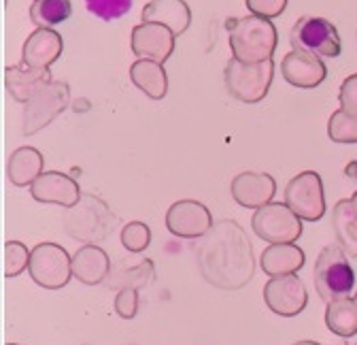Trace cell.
Here are the masks:
<instances>
[{"instance_id":"1","label":"cell","mask_w":357,"mask_h":345,"mask_svg":"<svg viewBox=\"0 0 357 345\" xmlns=\"http://www.w3.org/2000/svg\"><path fill=\"white\" fill-rule=\"evenodd\" d=\"M196 263L206 284L236 292L255 275V254L245 228L234 220H219L196 245Z\"/></svg>"},{"instance_id":"2","label":"cell","mask_w":357,"mask_h":345,"mask_svg":"<svg viewBox=\"0 0 357 345\" xmlns=\"http://www.w3.org/2000/svg\"><path fill=\"white\" fill-rule=\"evenodd\" d=\"M226 28L230 34V50L236 60L247 64L273 60L279 45V32L271 20L259 15L232 17Z\"/></svg>"},{"instance_id":"3","label":"cell","mask_w":357,"mask_h":345,"mask_svg":"<svg viewBox=\"0 0 357 345\" xmlns=\"http://www.w3.org/2000/svg\"><path fill=\"white\" fill-rule=\"evenodd\" d=\"M64 233L79 243H96L107 239L115 228L111 207L96 194H81L79 203L68 207L62 215Z\"/></svg>"},{"instance_id":"4","label":"cell","mask_w":357,"mask_h":345,"mask_svg":"<svg viewBox=\"0 0 357 345\" xmlns=\"http://www.w3.org/2000/svg\"><path fill=\"white\" fill-rule=\"evenodd\" d=\"M312 275L315 290L326 303L349 296L355 286V271L349 263V254L340 245H328L319 251Z\"/></svg>"},{"instance_id":"5","label":"cell","mask_w":357,"mask_h":345,"mask_svg":"<svg viewBox=\"0 0 357 345\" xmlns=\"http://www.w3.org/2000/svg\"><path fill=\"white\" fill-rule=\"evenodd\" d=\"M223 79H226L228 92L247 105H255L261 98H266L268 90H271L273 79H275V62H255L247 64L236 58H232L223 71Z\"/></svg>"},{"instance_id":"6","label":"cell","mask_w":357,"mask_h":345,"mask_svg":"<svg viewBox=\"0 0 357 345\" xmlns=\"http://www.w3.org/2000/svg\"><path fill=\"white\" fill-rule=\"evenodd\" d=\"M28 273L32 281L45 290L64 288L73 275V258L58 243H38L30 251Z\"/></svg>"},{"instance_id":"7","label":"cell","mask_w":357,"mask_h":345,"mask_svg":"<svg viewBox=\"0 0 357 345\" xmlns=\"http://www.w3.org/2000/svg\"><path fill=\"white\" fill-rule=\"evenodd\" d=\"M289 43L294 50L319 58H338L342 52L340 34L326 17H300L289 32Z\"/></svg>"},{"instance_id":"8","label":"cell","mask_w":357,"mask_h":345,"mask_svg":"<svg viewBox=\"0 0 357 345\" xmlns=\"http://www.w3.org/2000/svg\"><path fill=\"white\" fill-rule=\"evenodd\" d=\"M70 103V88L64 81H50L40 92H36L24 109V126L22 133L26 137L36 135L47 128Z\"/></svg>"},{"instance_id":"9","label":"cell","mask_w":357,"mask_h":345,"mask_svg":"<svg viewBox=\"0 0 357 345\" xmlns=\"http://www.w3.org/2000/svg\"><path fill=\"white\" fill-rule=\"evenodd\" d=\"M251 226L266 243H294L302 235V220L287 207V203H268L255 209Z\"/></svg>"},{"instance_id":"10","label":"cell","mask_w":357,"mask_h":345,"mask_svg":"<svg viewBox=\"0 0 357 345\" xmlns=\"http://www.w3.org/2000/svg\"><path fill=\"white\" fill-rule=\"evenodd\" d=\"M285 203L300 220L317 222L326 213V192L319 172L302 170L287 184Z\"/></svg>"},{"instance_id":"11","label":"cell","mask_w":357,"mask_h":345,"mask_svg":"<svg viewBox=\"0 0 357 345\" xmlns=\"http://www.w3.org/2000/svg\"><path fill=\"white\" fill-rule=\"evenodd\" d=\"M264 300L273 314L283 318H294L306 309L308 292L304 281L296 273L281 275V277H271V281L264 286Z\"/></svg>"},{"instance_id":"12","label":"cell","mask_w":357,"mask_h":345,"mask_svg":"<svg viewBox=\"0 0 357 345\" xmlns=\"http://www.w3.org/2000/svg\"><path fill=\"white\" fill-rule=\"evenodd\" d=\"M166 228L181 239H202L213 228V215L198 200H176L166 211Z\"/></svg>"},{"instance_id":"13","label":"cell","mask_w":357,"mask_h":345,"mask_svg":"<svg viewBox=\"0 0 357 345\" xmlns=\"http://www.w3.org/2000/svg\"><path fill=\"white\" fill-rule=\"evenodd\" d=\"M174 38L176 36L170 28H166L162 24L143 22L132 28L130 45H132V52L139 58L164 64L174 54Z\"/></svg>"},{"instance_id":"14","label":"cell","mask_w":357,"mask_h":345,"mask_svg":"<svg viewBox=\"0 0 357 345\" xmlns=\"http://www.w3.org/2000/svg\"><path fill=\"white\" fill-rule=\"evenodd\" d=\"M281 73L285 81L300 90H312L321 85L328 77V66L315 54L294 50L281 62Z\"/></svg>"},{"instance_id":"15","label":"cell","mask_w":357,"mask_h":345,"mask_svg":"<svg viewBox=\"0 0 357 345\" xmlns=\"http://www.w3.org/2000/svg\"><path fill=\"white\" fill-rule=\"evenodd\" d=\"M30 194L34 200L45 205H60V207H73L81 198V190L77 182L60 170H50L30 186Z\"/></svg>"},{"instance_id":"16","label":"cell","mask_w":357,"mask_h":345,"mask_svg":"<svg viewBox=\"0 0 357 345\" xmlns=\"http://www.w3.org/2000/svg\"><path fill=\"white\" fill-rule=\"evenodd\" d=\"M277 194V182L268 172L245 170L232 179V196L245 209H259L273 203Z\"/></svg>"},{"instance_id":"17","label":"cell","mask_w":357,"mask_h":345,"mask_svg":"<svg viewBox=\"0 0 357 345\" xmlns=\"http://www.w3.org/2000/svg\"><path fill=\"white\" fill-rule=\"evenodd\" d=\"M62 36L54 28H36L24 43L22 62L32 68H50L62 54Z\"/></svg>"},{"instance_id":"18","label":"cell","mask_w":357,"mask_h":345,"mask_svg":"<svg viewBox=\"0 0 357 345\" xmlns=\"http://www.w3.org/2000/svg\"><path fill=\"white\" fill-rule=\"evenodd\" d=\"M111 273V258L109 254L89 243L83 245L75 256H73V275L85 286H98L102 284Z\"/></svg>"},{"instance_id":"19","label":"cell","mask_w":357,"mask_h":345,"mask_svg":"<svg viewBox=\"0 0 357 345\" xmlns=\"http://www.w3.org/2000/svg\"><path fill=\"white\" fill-rule=\"evenodd\" d=\"M50 81H54L50 68H32V66H26L24 62L9 66L5 71V85H7L9 94L17 103H24V105L36 92H40Z\"/></svg>"},{"instance_id":"20","label":"cell","mask_w":357,"mask_h":345,"mask_svg":"<svg viewBox=\"0 0 357 345\" xmlns=\"http://www.w3.org/2000/svg\"><path fill=\"white\" fill-rule=\"evenodd\" d=\"M143 22L162 24L181 36L192 24V11L185 0H151L143 9Z\"/></svg>"},{"instance_id":"21","label":"cell","mask_w":357,"mask_h":345,"mask_svg":"<svg viewBox=\"0 0 357 345\" xmlns=\"http://www.w3.org/2000/svg\"><path fill=\"white\" fill-rule=\"evenodd\" d=\"M306 263L304 251L296 243H273L261 251L259 267L266 275L281 277L298 273Z\"/></svg>"},{"instance_id":"22","label":"cell","mask_w":357,"mask_h":345,"mask_svg":"<svg viewBox=\"0 0 357 345\" xmlns=\"http://www.w3.org/2000/svg\"><path fill=\"white\" fill-rule=\"evenodd\" d=\"M130 79L137 88L153 101H162L168 94V75L162 64L139 58L130 66Z\"/></svg>"},{"instance_id":"23","label":"cell","mask_w":357,"mask_h":345,"mask_svg":"<svg viewBox=\"0 0 357 345\" xmlns=\"http://www.w3.org/2000/svg\"><path fill=\"white\" fill-rule=\"evenodd\" d=\"M7 172L13 186H32L43 175V154L36 147H20L11 154Z\"/></svg>"},{"instance_id":"24","label":"cell","mask_w":357,"mask_h":345,"mask_svg":"<svg viewBox=\"0 0 357 345\" xmlns=\"http://www.w3.org/2000/svg\"><path fill=\"white\" fill-rule=\"evenodd\" d=\"M332 226L338 245L353 258H357V215L353 211L351 198H342L336 203L332 211Z\"/></svg>"},{"instance_id":"25","label":"cell","mask_w":357,"mask_h":345,"mask_svg":"<svg viewBox=\"0 0 357 345\" xmlns=\"http://www.w3.org/2000/svg\"><path fill=\"white\" fill-rule=\"evenodd\" d=\"M326 326L342 339L357 335V300L351 296H344V298L328 303Z\"/></svg>"},{"instance_id":"26","label":"cell","mask_w":357,"mask_h":345,"mask_svg":"<svg viewBox=\"0 0 357 345\" xmlns=\"http://www.w3.org/2000/svg\"><path fill=\"white\" fill-rule=\"evenodd\" d=\"M155 277V267L149 258H143L141 263L137 265H119L113 273H109L107 284L113 290H121V288H134V290H141L147 288Z\"/></svg>"},{"instance_id":"27","label":"cell","mask_w":357,"mask_h":345,"mask_svg":"<svg viewBox=\"0 0 357 345\" xmlns=\"http://www.w3.org/2000/svg\"><path fill=\"white\" fill-rule=\"evenodd\" d=\"M73 15L70 0H32L30 22L38 28H54Z\"/></svg>"},{"instance_id":"28","label":"cell","mask_w":357,"mask_h":345,"mask_svg":"<svg viewBox=\"0 0 357 345\" xmlns=\"http://www.w3.org/2000/svg\"><path fill=\"white\" fill-rule=\"evenodd\" d=\"M328 137L334 143H357V115L342 109L334 111L328 122Z\"/></svg>"},{"instance_id":"29","label":"cell","mask_w":357,"mask_h":345,"mask_svg":"<svg viewBox=\"0 0 357 345\" xmlns=\"http://www.w3.org/2000/svg\"><path fill=\"white\" fill-rule=\"evenodd\" d=\"M151 243V230L145 222H130L121 228V245L130 254H141Z\"/></svg>"},{"instance_id":"30","label":"cell","mask_w":357,"mask_h":345,"mask_svg":"<svg viewBox=\"0 0 357 345\" xmlns=\"http://www.w3.org/2000/svg\"><path fill=\"white\" fill-rule=\"evenodd\" d=\"M30 265V251L20 241H7L5 243V275L17 277L28 269Z\"/></svg>"},{"instance_id":"31","label":"cell","mask_w":357,"mask_h":345,"mask_svg":"<svg viewBox=\"0 0 357 345\" xmlns=\"http://www.w3.org/2000/svg\"><path fill=\"white\" fill-rule=\"evenodd\" d=\"M130 7H132V0H85V9L105 22L126 15Z\"/></svg>"},{"instance_id":"32","label":"cell","mask_w":357,"mask_h":345,"mask_svg":"<svg viewBox=\"0 0 357 345\" xmlns=\"http://www.w3.org/2000/svg\"><path fill=\"white\" fill-rule=\"evenodd\" d=\"M115 311L123 320H132L139 314V290L121 288L115 296Z\"/></svg>"},{"instance_id":"33","label":"cell","mask_w":357,"mask_h":345,"mask_svg":"<svg viewBox=\"0 0 357 345\" xmlns=\"http://www.w3.org/2000/svg\"><path fill=\"white\" fill-rule=\"evenodd\" d=\"M247 9L251 11V15H259L266 20H275L279 17L285 7H287V0H245Z\"/></svg>"},{"instance_id":"34","label":"cell","mask_w":357,"mask_h":345,"mask_svg":"<svg viewBox=\"0 0 357 345\" xmlns=\"http://www.w3.org/2000/svg\"><path fill=\"white\" fill-rule=\"evenodd\" d=\"M338 101H340L342 111L357 115V73L342 81L340 92H338Z\"/></svg>"},{"instance_id":"35","label":"cell","mask_w":357,"mask_h":345,"mask_svg":"<svg viewBox=\"0 0 357 345\" xmlns=\"http://www.w3.org/2000/svg\"><path fill=\"white\" fill-rule=\"evenodd\" d=\"M351 205H353V211H355V215H357V192L351 196Z\"/></svg>"},{"instance_id":"36","label":"cell","mask_w":357,"mask_h":345,"mask_svg":"<svg viewBox=\"0 0 357 345\" xmlns=\"http://www.w3.org/2000/svg\"><path fill=\"white\" fill-rule=\"evenodd\" d=\"M294 345H319L317 341H298V343H294Z\"/></svg>"},{"instance_id":"37","label":"cell","mask_w":357,"mask_h":345,"mask_svg":"<svg viewBox=\"0 0 357 345\" xmlns=\"http://www.w3.org/2000/svg\"><path fill=\"white\" fill-rule=\"evenodd\" d=\"M338 345H349V343H338Z\"/></svg>"},{"instance_id":"38","label":"cell","mask_w":357,"mask_h":345,"mask_svg":"<svg viewBox=\"0 0 357 345\" xmlns=\"http://www.w3.org/2000/svg\"><path fill=\"white\" fill-rule=\"evenodd\" d=\"M7 345H15V343H7Z\"/></svg>"},{"instance_id":"39","label":"cell","mask_w":357,"mask_h":345,"mask_svg":"<svg viewBox=\"0 0 357 345\" xmlns=\"http://www.w3.org/2000/svg\"><path fill=\"white\" fill-rule=\"evenodd\" d=\"M355 300H357V292H355Z\"/></svg>"}]
</instances>
